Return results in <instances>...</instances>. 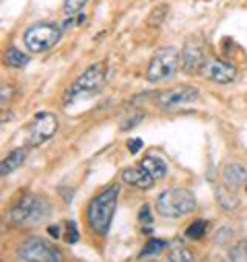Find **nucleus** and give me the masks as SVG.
<instances>
[{"label": "nucleus", "instance_id": "1", "mask_svg": "<svg viewBox=\"0 0 247 262\" xmlns=\"http://www.w3.org/2000/svg\"><path fill=\"white\" fill-rule=\"evenodd\" d=\"M117 199H119V186L113 184L101 190L87 207V223L101 237L109 233V227H111V221L117 209Z\"/></svg>", "mask_w": 247, "mask_h": 262}, {"label": "nucleus", "instance_id": "2", "mask_svg": "<svg viewBox=\"0 0 247 262\" xmlns=\"http://www.w3.org/2000/svg\"><path fill=\"white\" fill-rule=\"evenodd\" d=\"M52 213V205L45 196L39 194H23L21 199L9 209V221L15 227L27 229L43 223Z\"/></svg>", "mask_w": 247, "mask_h": 262}, {"label": "nucleus", "instance_id": "3", "mask_svg": "<svg viewBox=\"0 0 247 262\" xmlns=\"http://www.w3.org/2000/svg\"><path fill=\"white\" fill-rule=\"evenodd\" d=\"M198 207V201L194 192L185 188H169L159 194L157 199V213L165 219H181L185 215L194 213Z\"/></svg>", "mask_w": 247, "mask_h": 262}, {"label": "nucleus", "instance_id": "4", "mask_svg": "<svg viewBox=\"0 0 247 262\" xmlns=\"http://www.w3.org/2000/svg\"><path fill=\"white\" fill-rule=\"evenodd\" d=\"M105 79H107V69L103 62L91 64V67L66 89L64 93V105H70L79 99H87L97 95L103 87H105Z\"/></svg>", "mask_w": 247, "mask_h": 262}, {"label": "nucleus", "instance_id": "5", "mask_svg": "<svg viewBox=\"0 0 247 262\" xmlns=\"http://www.w3.org/2000/svg\"><path fill=\"white\" fill-rule=\"evenodd\" d=\"M181 67V54L177 48L173 46H165L161 50H157V54L151 58L149 69H146V79L151 83H163L169 81L177 75Z\"/></svg>", "mask_w": 247, "mask_h": 262}, {"label": "nucleus", "instance_id": "6", "mask_svg": "<svg viewBox=\"0 0 247 262\" xmlns=\"http://www.w3.org/2000/svg\"><path fill=\"white\" fill-rule=\"evenodd\" d=\"M62 39V27L56 23H35L25 29L23 43L33 54H43L56 48Z\"/></svg>", "mask_w": 247, "mask_h": 262}, {"label": "nucleus", "instance_id": "7", "mask_svg": "<svg viewBox=\"0 0 247 262\" xmlns=\"http://www.w3.org/2000/svg\"><path fill=\"white\" fill-rule=\"evenodd\" d=\"M17 258L21 262H64V254L43 237H25L17 246Z\"/></svg>", "mask_w": 247, "mask_h": 262}, {"label": "nucleus", "instance_id": "8", "mask_svg": "<svg viewBox=\"0 0 247 262\" xmlns=\"http://www.w3.org/2000/svg\"><path fill=\"white\" fill-rule=\"evenodd\" d=\"M23 133L27 147H39L58 133V118L52 112H37L33 120L25 126Z\"/></svg>", "mask_w": 247, "mask_h": 262}, {"label": "nucleus", "instance_id": "9", "mask_svg": "<svg viewBox=\"0 0 247 262\" xmlns=\"http://www.w3.org/2000/svg\"><path fill=\"white\" fill-rule=\"evenodd\" d=\"M155 103L159 107H177V105H183V103H194L200 93L196 87H190V85H179V87H171V89H163V91H157L153 95Z\"/></svg>", "mask_w": 247, "mask_h": 262}, {"label": "nucleus", "instance_id": "10", "mask_svg": "<svg viewBox=\"0 0 247 262\" xmlns=\"http://www.w3.org/2000/svg\"><path fill=\"white\" fill-rule=\"evenodd\" d=\"M204 64H206V52H204L202 39L200 37L188 39L181 52V71L185 75H196V73H202Z\"/></svg>", "mask_w": 247, "mask_h": 262}, {"label": "nucleus", "instance_id": "11", "mask_svg": "<svg viewBox=\"0 0 247 262\" xmlns=\"http://www.w3.org/2000/svg\"><path fill=\"white\" fill-rule=\"evenodd\" d=\"M202 77L212 83H218V85H229L237 79V69H235V64H231L227 60L212 58V60H206L204 69H202Z\"/></svg>", "mask_w": 247, "mask_h": 262}, {"label": "nucleus", "instance_id": "12", "mask_svg": "<svg viewBox=\"0 0 247 262\" xmlns=\"http://www.w3.org/2000/svg\"><path fill=\"white\" fill-rule=\"evenodd\" d=\"M223 186H227L229 190L237 192L241 186L247 184V169L241 163H229L223 169Z\"/></svg>", "mask_w": 247, "mask_h": 262}, {"label": "nucleus", "instance_id": "13", "mask_svg": "<svg viewBox=\"0 0 247 262\" xmlns=\"http://www.w3.org/2000/svg\"><path fill=\"white\" fill-rule=\"evenodd\" d=\"M121 180L126 182V184H130V186H134V188H138V190H149V188H153V184H155V178H153L142 165L124 169V171H121Z\"/></svg>", "mask_w": 247, "mask_h": 262}, {"label": "nucleus", "instance_id": "14", "mask_svg": "<svg viewBox=\"0 0 247 262\" xmlns=\"http://www.w3.org/2000/svg\"><path fill=\"white\" fill-rule=\"evenodd\" d=\"M27 159V149H15L9 153V157L3 159V167H0V173H3V178H7L9 173H13L15 169H19Z\"/></svg>", "mask_w": 247, "mask_h": 262}, {"label": "nucleus", "instance_id": "15", "mask_svg": "<svg viewBox=\"0 0 247 262\" xmlns=\"http://www.w3.org/2000/svg\"><path fill=\"white\" fill-rule=\"evenodd\" d=\"M140 165L155 178V180H161V178H165L167 176V165H165V161L161 159V157H155V155H146L142 161H140Z\"/></svg>", "mask_w": 247, "mask_h": 262}, {"label": "nucleus", "instance_id": "16", "mask_svg": "<svg viewBox=\"0 0 247 262\" xmlns=\"http://www.w3.org/2000/svg\"><path fill=\"white\" fill-rule=\"evenodd\" d=\"M5 62L11 69H23V67H27L29 56L25 52H21L19 48H9L7 54H5Z\"/></svg>", "mask_w": 247, "mask_h": 262}, {"label": "nucleus", "instance_id": "17", "mask_svg": "<svg viewBox=\"0 0 247 262\" xmlns=\"http://www.w3.org/2000/svg\"><path fill=\"white\" fill-rule=\"evenodd\" d=\"M216 201H218V205H220L223 209H235V207L239 205L237 192L229 190V188H227V186H223V184L216 188Z\"/></svg>", "mask_w": 247, "mask_h": 262}, {"label": "nucleus", "instance_id": "18", "mask_svg": "<svg viewBox=\"0 0 247 262\" xmlns=\"http://www.w3.org/2000/svg\"><path fill=\"white\" fill-rule=\"evenodd\" d=\"M167 260L169 262H196V256L188 248H185V246L175 244V246H171V250L167 254Z\"/></svg>", "mask_w": 247, "mask_h": 262}, {"label": "nucleus", "instance_id": "19", "mask_svg": "<svg viewBox=\"0 0 247 262\" xmlns=\"http://www.w3.org/2000/svg\"><path fill=\"white\" fill-rule=\"evenodd\" d=\"M206 229H208V221L196 219L194 223H190L188 227H185V237L188 239H202L206 235Z\"/></svg>", "mask_w": 247, "mask_h": 262}, {"label": "nucleus", "instance_id": "20", "mask_svg": "<svg viewBox=\"0 0 247 262\" xmlns=\"http://www.w3.org/2000/svg\"><path fill=\"white\" fill-rule=\"evenodd\" d=\"M167 248V242L165 239H157V237H151L144 248L140 250V258H146V256H155V254H161L163 250Z\"/></svg>", "mask_w": 247, "mask_h": 262}, {"label": "nucleus", "instance_id": "21", "mask_svg": "<svg viewBox=\"0 0 247 262\" xmlns=\"http://www.w3.org/2000/svg\"><path fill=\"white\" fill-rule=\"evenodd\" d=\"M167 13H169V7H167V5H159L157 9H153V11L149 13V25H151V27L161 25V23L165 21Z\"/></svg>", "mask_w": 247, "mask_h": 262}, {"label": "nucleus", "instance_id": "22", "mask_svg": "<svg viewBox=\"0 0 247 262\" xmlns=\"http://www.w3.org/2000/svg\"><path fill=\"white\" fill-rule=\"evenodd\" d=\"M229 256H231L233 262H247V239H243L235 248H231Z\"/></svg>", "mask_w": 247, "mask_h": 262}, {"label": "nucleus", "instance_id": "23", "mask_svg": "<svg viewBox=\"0 0 247 262\" xmlns=\"http://www.w3.org/2000/svg\"><path fill=\"white\" fill-rule=\"evenodd\" d=\"M85 5H87V0H64V13L66 15H77L79 11H83Z\"/></svg>", "mask_w": 247, "mask_h": 262}, {"label": "nucleus", "instance_id": "24", "mask_svg": "<svg viewBox=\"0 0 247 262\" xmlns=\"http://www.w3.org/2000/svg\"><path fill=\"white\" fill-rule=\"evenodd\" d=\"M66 227H68V233L64 235L66 244H75V242H79V229H77V225H75L72 221H66Z\"/></svg>", "mask_w": 247, "mask_h": 262}, {"label": "nucleus", "instance_id": "25", "mask_svg": "<svg viewBox=\"0 0 247 262\" xmlns=\"http://www.w3.org/2000/svg\"><path fill=\"white\" fill-rule=\"evenodd\" d=\"M138 219H140V223H153V215H151V207L149 205H142V209H140V213H138Z\"/></svg>", "mask_w": 247, "mask_h": 262}, {"label": "nucleus", "instance_id": "26", "mask_svg": "<svg viewBox=\"0 0 247 262\" xmlns=\"http://www.w3.org/2000/svg\"><path fill=\"white\" fill-rule=\"evenodd\" d=\"M144 120V114L140 112V114H134V118L132 120H128V122H121V128L124 130H128V128H132V126H136L138 122H142Z\"/></svg>", "mask_w": 247, "mask_h": 262}, {"label": "nucleus", "instance_id": "27", "mask_svg": "<svg viewBox=\"0 0 247 262\" xmlns=\"http://www.w3.org/2000/svg\"><path fill=\"white\" fill-rule=\"evenodd\" d=\"M140 149H142V141H140V139H130V141H128V151H130L132 155H136Z\"/></svg>", "mask_w": 247, "mask_h": 262}, {"label": "nucleus", "instance_id": "28", "mask_svg": "<svg viewBox=\"0 0 247 262\" xmlns=\"http://www.w3.org/2000/svg\"><path fill=\"white\" fill-rule=\"evenodd\" d=\"M218 231H220V233H218V235L214 237V242H216V244H220V242H225V239H227L229 235H233V231H231V227H225V229L220 227Z\"/></svg>", "mask_w": 247, "mask_h": 262}, {"label": "nucleus", "instance_id": "29", "mask_svg": "<svg viewBox=\"0 0 247 262\" xmlns=\"http://www.w3.org/2000/svg\"><path fill=\"white\" fill-rule=\"evenodd\" d=\"M47 231H50L52 237H62V227H60V225H50Z\"/></svg>", "mask_w": 247, "mask_h": 262}]
</instances>
